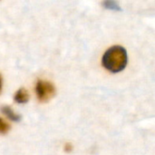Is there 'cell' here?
Here are the masks:
<instances>
[{"label": "cell", "mask_w": 155, "mask_h": 155, "mask_svg": "<svg viewBox=\"0 0 155 155\" xmlns=\"http://www.w3.org/2000/svg\"><path fill=\"white\" fill-rule=\"evenodd\" d=\"M65 152H70L71 150H72V145L70 144V143H68V144H65Z\"/></svg>", "instance_id": "obj_7"}, {"label": "cell", "mask_w": 155, "mask_h": 155, "mask_svg": "<svg viewBox=\"0 0 155 155\" xmlns=\"http://www.w3.org/2000/svg\"><path fill=\"white\" fill-rule=\"evenodd\" d=\"M1 112H2L5 116H7V118H9V119H10L11 121H13V122H20L21 119H22L21 115L15 114V113L13 111V109H12L11 107L7 106V105L2 106V107H1Z\"/></svg>", "instance_id": "obj_4"}, {"label": "cell", "mask_w": 155, "mask_h": 155, "mask_svg": "<svg viewBox=\"0 0 155 155\" xmlns=\"http://www.w3.org/2000/svg\"><path fill=\"white\" fill-rule=\"evenodd\" d=\"M103 6L106 9H110V10H114V11H120L122 10V8L120 7L119 4L116 2V1H111V0H108V1H104L102 3Z\"/></svg>", "instance_id": "obj_5"}, {"label": "cell", "mask_w": 155, "mask_h": 155, "mask_svg": "<svg viewBox=\"0 0 155 155\" xmlns=\"http://www.w3.org/2000/svg\"><path fill=\"white\" fill-rule=\"evenodd\" d=\"M35 94L39 101L47 102L55 94L54 85L48 81L38 80L35 85Z\"/></svg>", "instance_id": "obj_2"}, {"label": "cell", "mask_w": 155, "mask_h": 155, "mask_svg": "<svg viewBox=\"0 0 155 155\" xmlns=\"http://www.w3.org/2000/svg\"><path fill=\"white\" fill-rule=\"evenodd\" d=\"M10 125L2 118H0V134H5L9 132Z\"/></svg>", "instance_id": "obj_6"}, {"label": "cell", "mask_w": 155, "mask_h": 155, "mask_svg": "<svg viewBox=\"0 0 155 155\" xmlns=\"http://www.w3.org/2000/svg\"><path fill=\"white\" fill-rule=\"evenodd\" d=\"M127 52L120 45H114L107 49L104 53L102 64L105 69L112 73H119L123 71L127 64Z\"/></svg>", "instance_id": "obj_1"}, {"label": "cell", "mask_w": 155, "mask_h": 155, "mask_svg": "<svg viewBox=\"0 0 155 155\" xmlns=\"http://www.w3.org/2000/svg\"><path fill=\"white\" fill-rule=\"evenodd\" d=\"M1 89H2V77L0 75V92H1Z\"/></svg>", "instance_id": "obj_8"}, {"label": "cell", "mask_w": 155, "mask_h": 155, "mask_svg": "<svg viewBox=\"0 0 155 155\" xmlns=\"http://www.w3.org/2000/svg\"><path fill=\"white\" fill-rule=\"evenodd\" d=\"M14 100L18 104H25L29 100V93L26 89H19L14 95Z\"/></svg>", "instance_id": "obj_3"}]
</instances>
